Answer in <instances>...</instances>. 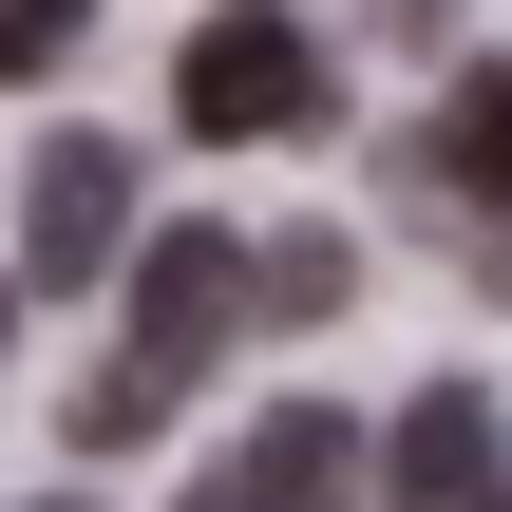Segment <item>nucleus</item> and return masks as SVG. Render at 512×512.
Here are the masks:
<instances>
[{"label": "nucleus", "instance_id": "f257e3e1", "mask_svg": "<svg viewBox=\"0 0 512 512\" xmlns=\"http://www.w3.org/2000/svg\"><path fill=\"white\" fill-rule=\"evenodd\" d=\"M171 114H190L209 152H266V133L323 114V38H304V19H209V38L171 57Z\"/></svg>", "mask_w": 512, "mask_h": 512}, {"label": "nucleus", "instance_id": "f03ea898", "mask_svg": "<svg viewBox=\"0 0 512 512\" xmlns=\"http://www.w3.org/2000/svg\"><path fill=\"white\" fill-rule=\"evenodd\" d=\"M114 247H133V152H114V133H38V171H19V247H0V285H38V304H57V285H95Z\"/></svg>", "mask_w": 512, "mask_h": 512}, {"label": "nucleus", "instance_id": "7ed1b4c3", "mask_svg": "<svg viewBox=\"0 0 512 512\" xmlns=\"http://www.w3.org/2000/svg\"><path fill=\"white\" fill-rule=\"evenodd\" d=\"M114 266H133V361L190 399V380L247 342V247H228V228H152V247H114Z\"/></svg>", "mask_w": 512, "mask_h": 512}, {"label": "nucleus", "instance_id": "20e7f679", "mask_svg": "<svg viewBox=\"0 0 512 512\" xmlns=\"http://www.w3.org/2000/svg\"><path fill=\"white\" fill-rule=\"evenodd\" d=\"M494 494H512L494 380H418V399H399V437H380V512H494Z\"/></svg>", "mask_w": 512, "mask_h": 512}, {"label": "nucleus", "instance_id": "39448f33", "mask_svg": "<svg viewBox=\"0 0 512 512\" xmlns=\"http://www.w3.org/2000/svg\"><path fill=\"white\" fill-rule=\"evenodd\" d=\"M342 494H361L342 399H266V418H247V456H228V475H190V512H342Z\"/></svg>", "mask_w": 512, "mask_h": 512}, {"label": "nucleus", "instance_id": "423d86ee", "mask_svg": "<svg viewBox=\"0 0 512 512\" xmlns=\"http://www.w3.org/2000/svg\"><path fill=\"white\" fill-rule=\"evenodd\" d=\"M437 190H475V209H512V57L437 95Z\"/></svg>", "mask_w": 512, "mask_h": 512}, {"label": "nucleus", "instance_id": "0eeeda50", "mask_svg": "<svg viewBox=\"0 0 512 512\" xmlns=\"http://www.w3.org/2000/svg\"><path fill=\"white\" fill-rule=\"evenodd\" d=\"M342 304H361V247H342V228H285V247L247 266V323H342Z\"/></svg>", "mask_w": 512, "mask_h": 512}, {"label": "nucleus", "instance_id": "6e6552de", "mask_svg": "<svg viewBox=\"0 0 512 512\" xmlns=\"http://www.w3.org/2000/svg\"><path fill=\"white\" fill-rule=\"evenodd\" d=\"M152 418H171V380H152V361H95V380H76V456H133Z\"/></svg>", "mask_w": 512, "mask_h": 512}, {"label": "nucleus", "instance_id": "1a4fd4ad", "mask_svg": "<svg viewBox=\"0 0 512 512\" xmlns=\"http://www.w3.org/2000/svg\"><path fill=\"white\" fill-rule=\"evenodd\" d=\"M76 19H95V0H0V95H19V76H57V57H76Z\"/></svg>", "mask_w": 512, "mask_h": 512}, {"label": "nucleus", "instance_id": "9d476101", "mask_svg": "<svg viewBox=\"0 0 512 512\" xmlns=\"http://www.w3.org/2000/svg\"><path fill=\"white\" fill-rule=\"evenodd\" d=\"M0 342H19V285H0Z\"/></svg>", "mask_w": 512, "mask_h": 512}, {"label": "nucleus", "instance_id": "9b49d317", "mask_svg": "<svg viewBox=\"0 0 512 512\" xmlns=\"http://www.w3.org/2000/svg\"><path fill=\"white\" fill-rule=\"evenodd\" d=\"M38 512H76V494H38Z\"/></svg>", "mask_w": 512, "mask_h": 512}, {"label": "nucleus", "instance_id": "f8f14e48", "mask_svg": "<svg viewBox=\"0 0 512 512\" xmlns=\"http://www.w3.org/2000/svg\"><path fill=\"white\" fill-rule=\"evenodd\" d=\"M494 512H512V494H494Z\"/></svg>", "mask_w": 512, "mask_h": 512}]
</instances>
